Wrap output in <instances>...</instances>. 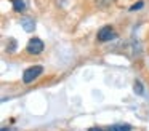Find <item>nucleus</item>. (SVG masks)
<instances>
[{
  "label": "nucleus",
  "mask_w": 149,
  "mask_h": 131,
  "mask_svg": "<svg viewBox=\"0 0 149 131\" xmlns=\"http://www.w3.org/2000/svg\"><path fill=\"white\" fill-rule=\"evenodd\" d=\"M133 91L138 96H144V86H143V83L139 80H135V83H133Z\"/></svg>",
  "instance_id": "423d86ee"
},
{
  "label": "nucleus",
  "mask_w": 149,
  "mask_h": 131,
  "mask_svg": "<svg viewBox=\"0 0 149 131\" xmlns=\"http://www.w3.org/2000/svg\"><path fill=\"white\" fill-rule=\"evenodd\" d=\"M7 51L8 53H15V51H16V40H15V38H10V40H8Z\"/></svg>",
  "instance_id": "6e6552de"
},
{
  "label": "nucleus",
  "mask_w": 149,
  "mask_h": 131,
  "mask_svg": "<svg viewBox=\"0 0 149 131\" xmlns=\"http://www.w3.org/2000/svg\"><path fill=\"white\" fill-rule=\"evenodd\" d=\"M116 37H117V34L114 32L112 26H103L96 34L98 42H109V40H114Z\"/></svg>",
  "instance_id": "7ed1b4c3"
},
{
  "label": "nucleus",
  "mask_w": 149,
  "mask_h": 131,
  "mask_svg": "<svg viewBox=\"0 0 149 131\" xmlns=\"http://www.w3.org/2000/svg\"><path fill=\"white\" fill-rule=\"evenodd\" d=\"M43 48H45V45H43V42L40 40L39 37H34V38H31V40L27 42L26 51H27L29 54H34V56H39V54L43 51Z\"/></svg>",
  "instance_id": "f03ea898"
},
{
  "label": "nucleus",
  "mask_w": 149,
  "mask_h": 131,
  "mask_svg": "<svg viewBox=\"0 0 149 131\" xmlns=\"http://www.w3.org/2000/svg\"><path fill=\"white\" fill-rule=\"evenodd\" d=\"M13 2V10L18 13H23L24 10H26V3H24V0H11Z\"/></svg>",
  "instance_id": "0eeeda50"
},
{
  "label": "nucleus",
  "mask_w": 149,
  "mask_h": 131,
  "mask_svg": "<svg viewBox=\"0 0 149 131\" xmlns=\"http://www.w3.org/2000/svg\"><path fill=\"white\" fill-rule=\"evenodd\" d=\"M88 131H104L103 128H98V126H91V128H88Z\"/></svg>",
  "instance_id": "9d476101"
},
{
  "label": "nucleus",
  "mask_w": 149,
  "mask_h": 131,
  "mask_svg": "<svg viewBox=\"0 0 149 131\" xmlns=\"http://www.w3.org/2000/svg\"><path fill=\"white\" fill-rule=\"evenodd\" d=\"M132 125L128 123H116V125H111L107 128V131H132Z\"/></svg>",
  "instance_id": "20e7f679"
},
{
  "label": "nucleus",
  "mask_w": 149,
  "mask_h": 131,
  "mask_svg": "<svg viewBox=\"0 0 149 131\" xmlns=\"http://www.w3.org/2000/svg\"><path fill=\"white\" fill-rule=\"evenodd\" d=\"M139 8H143V2H138L135 5H132L130 6V11H135V10H139Z\"/></svg>",
  "instance_id": "1a4fd4ad"
},
{
  "label": "nucleus",
  "mask_w": 149,
  "mask_h": 131,
  "mask_svg": "<svg viewBox=\"0 0 149 131\" xmlns=\"http://www.w3.org/2000/svg\"><path fill=\"white\" fill-rule=\"evenodd\" d=\"M43 72V67L42 66H31L24 70L23 73V82L24 83H32L36 78H39Z\"/></svg>",
  "instance_id": "f257e3e1"
},
{
  "label": "nucleus",
  "mask_w": 149,
  "mask_h": 131,
  "mask_svg": "<svg viewBox=\"0 0 149 131\" xmlns=\"http://www.w3.org/2000/svg\"><path fill=\"white\" fill-rule=\"evenodd\" d=\"M0 131H10V128H7V126H3V128H2V130H0Z\"/></svg>",
  "instance_id": "9b49d317"
},
{
  "label": "nucleus",
  "mask_w": 149,
  "mask_h": 131,
  "mask_svg": "<svg viewBox=\"0 0 149 131\" xmlns=\"http://www.w3.org/2000/svg\"><path fill=\"white\" fill-rule=\"evenodd\" d=\"M21 26H23V29L26 32H32L34 29H36V22H34V19H31V18H23L21 19Z\"/></svg>",
  "instance_id": "39448f33"
}]
</instances>
